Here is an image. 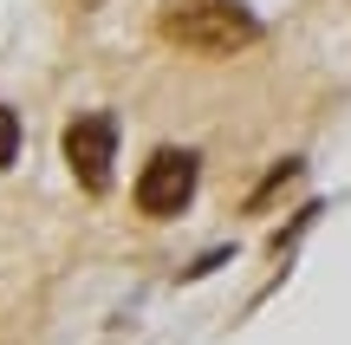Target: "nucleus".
Masks as SVG:
<instances>
[{
    "instance_id": "f257e3e1",
    "label": "nucleus",
    "mask_w": 351,
    "mask_h": 345,
    "mask_svg": "<svg viewBox=\"0 0 351 345\" xmlns=\"http://www.w3.org/2000/svg\"><path fill=\"white\" fill-rule=\"evenodd\" d=\"M156 33L176 52H195V59H234V52H247L261 39V20L241 0H169Z\"/></svg>"
},
{
    "instance_id": "f03ea898",
    "label": "nucleus",
    "mask_w": 351,
    "mask_h": 345,
    "mask_svg": "<svg viewBox=\"0 0 351 345\" xmlns=\"http://www.w3.org/2000/svg\"><path fill=\"white\" fill-rule=\"evenodd\" d=\"M195 182H202V156L182 150V143H163V150L137 169V209L150 222H169V215H182V209H189Z\"/></svg>"
},
{
    "instance_id": "7ed1b4c3",
    "label": "nucleus",
    "mask_w": 351,
    "mask_h": 345,
    "mask_svg": "<svg viewBox=\"0 0 351 345\" xmlns=\"http://www.w3.org/2000/svg\"><path fill=\"white\" fill-rule=\"evenodd\" d=\"M65 163H72V176L85 182L91 195H104L111 189V169H117V124L104 111L72 117V124H65Z\"/></svg>"
},
{
    "instance_id": "20e7f679",
    "label": "nucleus",
    "mask_w": 351,
    "mask_h": 345,
    "mask_svg": "<svg viewBox=\"0 0 351 345\" xmlns=\"http://www.w3.org/2000/svg\"><path fill=\"white\" fill-rule=\"evenodd\" d=\"M13 156H20V117L0 104V169H13Z\"/></svg>"
},
{
    "instance_id": "39448f33",
    "label": "nucleus",
    "mask_w": 351,
    "mask_h": 345,
    "mask_svg": "<svg viewBox=\"0 0 351 345\" xmlns=\"http://www.w3.org/2000/svg\"><path fill=\"white\" fill-rule=\"evenodd\" d=\"M221 261H234V254H228V248H215V254H202V261H195V267H189V274H182V281H202V274H215V267H221Z\"/></svg>"
},
{
    "instance_id": "423d86ee",
    "label": "nucleus",
    "mask_w": 351,
    "mask_h": 345,
    "mask_svg": "<svg viewBox=\"0 0 351 345\" xmlns=\"http://www.w3.org/2000/svg\"><path fill=\"white\" fill-rule=\"evenodd\" d=\"M78 7H98V0H78Z\"/></svg>"
}]
</instances>
